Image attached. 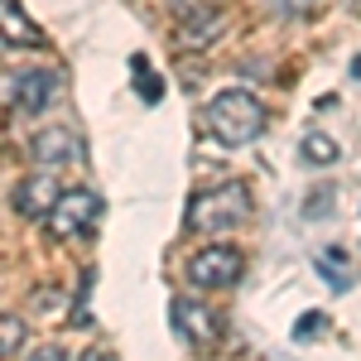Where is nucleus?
<instances>
[{
	"instance_id": "f257e3e1",
	"label": "nucleus",
	"mask_w": 361,
	"mask_h": 361,
	"mask_svg": "<svg viewBox=\"0 0 361 361\" xmlns=\"http://www.w3.org/2000/svg\"><path fill=\"white\" fill-rule=\"evenodd\" d=\"M265 121H270V116L260 106V97H255V92H241V87L217 92V97L207 102V130L222 140L226 149H241L250 140H260Z\"/></svg>"
},
{
	"instance_id": "f03ea898",
	"label": "nucleus",
	"mask_w": 361,
	"mask_h": 361,
	"mask_svg": "<svg viewBox=\"0 0 361 361\" xmlns=\"http://www.w3.org/2000/svg\"><path fill=\"white\" fill-rule=\"evenodd\" d=\"M250 217V188L241 183V178H226V183H217L212 193L193 197V207H188V226L193 231H231V226H241Z\"/></svg>"
},
{
	"instance_id": "7ed1b4c3",
	"label": "nucleus",
	"mask_w": 361,
	"mask_h": 361,
	"mask_svg": "<svg viewBox=\"0 0 361 361\" xmlns=\"http://www.w3.org/2000/svg\"><path fill=\"white\" fill-rule=\"evenodd\" d=\"M169 323H173V333L183 337L193 352H212L222 342V318L207 304H197V299H173L169 304Z\"/></svg>"
},
{
	"instance_id": "20e7f679",
	"label": "nucleus",
	"mask_w": 361,
	"mask_h": 361,
	"mask_svg": "<svg viewBox=\"0 0 361 361\" xmlns=\"http://www.w3.org/2000/svg\"><path fill=\"white\" fill-rule=\"evenodd\" d=\"M241 270H246V255L236 246H207L188 260V279L197 289H231L241 279Z\"/></svg>"
},
{
	"instance_id": "39448f33",
	"label": "nucleus",
	"mask_w": 361,
	"mask_h": 361,
	"mask_svg": "<svg viewBox=\"0 0 361 361\" xmlns=\"http://www.w3.org/2000/svg\"><path fill=\"white\" fill-rule=\"evenodd\" d=\"M97 217H102V202L87 193V188H73V193H63L54 202V212L44 217V226L54 231L58 241H68V236H82V231H92L97 226Z\"/></svg>"
},
{
	"instance_id": "423d86ee",
	"label": "nucleus",
	"mask_w": 361,
	"mask_h": 361,
	"mask_svg": "<svg viewBox=\"0 0 361 361\" xmlns=\"http://www.w3.org/2000/svg\"><path fill=\"white\" fill-rule=\"evenodd\" d=\"M29 154H34V164H39V169H63V164H78V159H82V145H78L73 130L49 126V130H39V135H34Z\"/></svg>"
},
{
	"instance_id": "0eeeda50",
	"label": "nucleus",
	"mask_w": 361,
	"mask_h": 361,
	"mask_svg": "<svg viewBox=\"0 0 361 361\" xmlns=\"http://www.w3.org/2000/svg\"><path fill=\"white\" fill-rule=\"evenodd\" d=\"M10 97H15V106L20 111H44L49 102L58 97V73H44V68H34V73H20L15 82H10Z\"/></svg>"
},
{
	"instance_id": "6e6552de",
	"label": "nucleus",
	"mask_w": 361,
	"mask_h": 361,
	"mask_svg": "<svg viewBox=\"0 0 361 361\" xmlns=\"http://www.w3.org/2000/svg\"><path fill=\"white\" fill-rule=\"evenodd\" d=\"M58 178H49V173H34V178H25V188L15 193V207L25 212V217H49L58 202Z\"/></svg>"
},
{
	"instance_id": "1a4fd4ad",
	"label": "nucleus",
	"mask_w": 361,
	"mask_h": 361,
	"mask_svg": "<svg viewBox=\"0 0 361 361\" xmlns=\"http://www.w3.org/2000/svg\"><path fill=\"white\" fill-rule=\"evenodd\" d=\"M5 44H10V49H20V44H25V49H39V44H44V34L29 25V15L15 0H5Z\"/></svg>"
},
{
	"instance_id": "9d476101",
	"label": "nucleus",
	"mask_w": 361,
	"mask_h": 361,
	"mask_svg": "<svg viewBox=\"0 0 361 361\" xmlns=\"http://www.w3.org/2000/svg\"><path fill=\"white\" fill-rule=\"evenodd\" d=\"M318 275L328 279V289L347 294V289H352V275H357V270H352V255H347V250H323V255H318Z\"/></svg>"
},
{
	"instance_id": "9b49d317",
	"label": "nucleus",
	"mask_w": 361,
	"mask_h": 361,
	"mask_svg": "<svg viewBox=\"0 0 361 361\" xmlns=\"http://www.w3.org/2000/svg\"><path fill=\"white\" fill-rule=\"evenodd\" d=\"M130 78H135V87H140V102H145V106H154V102L164 97V82L154 78L149 58H130Z\"/></svg>"
},
{
	"instance_id": "f8f14e48",
	"label": "nucleus",
	"mask_w": 361,
	"mask_h": 361,
	"mask_svg": "<svg viewBox=\"0 0 361 361\" xmlns=\"http://www.w3.org/2000/svg\"><path fill=\"white\" fill-rule=\"evenodd\" d=\"M299 154H304L308 164H333V159H337V145H333V135L313 130V135H304V145H299Z\"/></svg>"
},
{
	"instance_id": "ddd939ff",
	"label": "nucleus",
	"mask_w": 361,
	"mask_h": 361,
	"mask_svg": "<svg viewBox=\"0 0 361 361\" xmlns=\"http://www.w3.org/2000/svg\"><path fill=\"white\" fill-rule=\"evenodd\" d=\"M193 25H197V29H178V39H183V44H202V39H217L222 20H217V15H207V10H193Z\"/></svg>"
},
{
	"instance_id": "4468645a",
	"label": "nucleus",
	"mask_w": 361,
	"mask_h": 361,
	"mask_svg": "<svg viewBox=\"0 0 361 361\" xmlns=\"http://www.w3.org/2000/svg\"><path fill=\"white\" fill-rule=\"evenodd\" d=\"M323 328H328V318H323V313H304V318H299V328H294V337H299V342H313Z\"/></svg>"
},
{
	"instance_id": "2eb2a0df",
	"label": "nucleus",
	"mask_w": 361,
	"mask_h": 361,
	"mask_svg": "<svg viewBox=\"0 0 361 361\" xmlns=\"http://www.w3.org/2000/svg\"><path fill=\"white\" fill-rule=\"evenodd\" d=\"M279 15H289V20H304V15H313L318 10V0H270Z\"/></svg>"
},
{
	"instance_id": "dca6fc26",
	"label": "nucleus",
	"mask_w": 361,
	"mask_h": 361,
	"mask_svg": "<svg viewBox=\"0 0 361 361\" xmlns=\"http://www.w3.org/2000/svg\"><path fill=\"white\" fill-rule=\"evenodd\" d=\"M25 337V328L15 323V318H5V357H15V342Z\"/></svg>"
},
{
	"instance_id": "f3484780",
	"label": "nucleus",
	"mask_w": 361,
	"mask_h": 361,
	"mask_svg": "<svg viewBox=\"0 0 361 361\" xmlns=\"http://www.w3.org/2000/svg\"><path fill=\"white\" fill-rule=\"evenodd\" d=\"M169 5H173V10H188V15H193V10H212L217 0H169Z\"/></svg>"
},
{
	"instance_id": "a211bd4d",
	"label": "nucleus",
	"mask_w": 361,
	"mask_h": 361,
	"mask_svg": "<svg viewBox=\"0 0 361 361\" xmlns=\"http://www.w3.org/2000/svg\"><path fill=\"white\" fill-rule=\"evenodd\" d=\"M29 361H68L58 347H39V352H29Z\"/></svg>"
},
{
	"instance_id": "6ab92c4d",
	"label": "nucleus",
	"mask_w": 361,
	"mask_h": 361,
	"mask_svg": "<svg viewBox=\"0 0 361 361\" xmlns=\"http://www.w3.org/2000/svg\"><path fill=\"white\" fill-rule=\"evenodd\" d=\"M78 361H116V352H106V347H92V352H82Z\"/></svg>"
},
{
	"instance_id": "aec40b11",
	"label": "nucleus",
	"mask_w": 361,
	"mask_h": 361,
	"mask_svg": "<svg viewBox=\"0 0 361 361\" xmlns=\"http://www.w3.org/2000/svg\"><path fill=\"white\" fill-rule=\"evenodd\" d=\"M352 78H361V54H357V58H352Z\"/></svg>"
}]
</instances>
